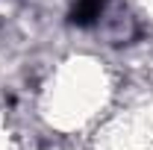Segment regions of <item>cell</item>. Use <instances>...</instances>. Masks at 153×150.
I'll list each match as a JSON object with an SVG mask.
<instances>
[{"label": "cell", "instance_id": "cell-1", "mask_svg": "<svg viewBox=\"0 0 153 150\" xmlns=\"http://www.w3.org/2000/svg\"><path fill=\"white\" fill-rule=\"evenodd\" d=\"M106 3L109 0H76L74 6H71L68 21L74 27H79V30H94L106 18Z\"/></svg>", "mask_w": 153, "mask_h": 150}]
</instances>
